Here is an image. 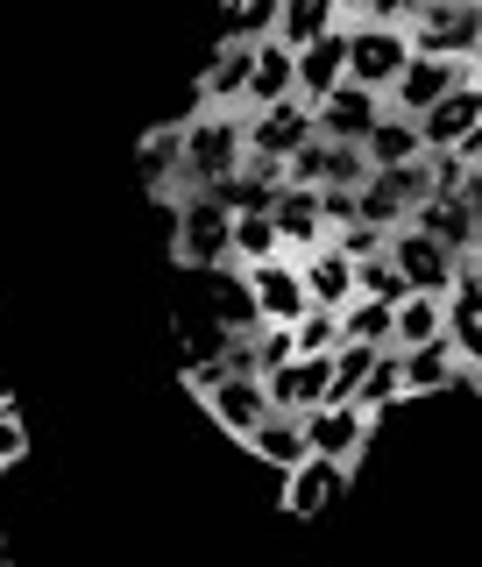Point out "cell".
Instances as JSON below:
<instances>
[{
  "instance_id": "obj_1",
  "label": "cell",
  "mask_w": 482,
  "mask_h": 567,
  "mask_svg": "<svg viewBox=\"0 0 482 567\" xmlns=\"http://www.w3.org/2000/svg\"><path fill=\"white\" fill-rule=\"evenodd\" d=\"M177 135H185V150H177V192H206L242 164V106H199L192 121H177Z\"/></svg>"
},
{
  "instance_id": "obj_8",
  "label": "cell",
  "mask_w": 482,
  "mask_h": 567,
  "mask_svg": "<svg viewBox=\"0 0 482 567\" xmlns=\"http://www.w3.org/2000/svg\"><path fill=\"white\" fill-rule=\"evenodd\" d=\"M469 79H482V58H404V71L383 85V106H398V114H425L448 85H469Z\"/></svg>"
},
{
  "instance_id": "obj_20",
  "label": "cell",
  "mask_w": 482,
  "mask_h": 567,
  "mask_svg": "<svg viewBox=\"0 0 482 567\" xmlns=\"http://www.w3.org/2000/svg\"><path fill=\"white\" fill-rule=\"evenodd\" d=\"M248 35H227L221 50L206 58V71H199V106H242V85H248Z\"/></svg>"
},
{
  "instance_id": "obj_29",
  "label": "cell",
  "mask_w": 482,
  "mask_h": 567,
  "mask_svg": "<svg viewBox=\"0 0 482 567\" xmlns=\"http://www.w3.org/2000/svg\"><path fill=\"white\" fill-rule=\"evenodd\" d=\"M291 348H298V354H334V348H341V312L306 306V312L291 319Z\"/></svg>"
},
{
  "instance_id": "obj_3",
  "label": "cell",
  "mask_w": 482,
  "mask_h": 567,
  "mask_svg": "<svg viewBox=\"0 0 482 567\" xmlns=\"http://www.w3.org/2000/svg\"><path fill=\"white\" fill-rule=\"evenodd\" d=\"M348 29V79L355 85H383L404 71V58H412V35H404V22H369V14H341Z\"/></svg>"
},
{
  "instance_id": "obj_9",
  "label": "cell",
  "mask_w": 482,
  "mask_h": 567,
  "mask_svg": "<svg viewBox=\"0 0 482 567\" xmlns=\"http://www.w3.org/2000/svg\"><path fill=\"white\" fill-rule=\"evenodd\" d=\"M404 220L425 227L448 256H482V192H461V199H433V192H425Z\"/></svg>"
},
{
  "instance_id": "obj_14",
  "label": "cell",
  "mask_w": 482,
  "mask_h": 567,
  "mask_svg": "<svg viewBox=\"0 0 482 567\" xmlns=\"http://www.w3.org/2000/svg\"><path fill=\"white\" fill-rule=\"evenodd\" d=\"M398 369H404V398H440V390H469L475 383V362H461L448 341L398 348Z\"/></svg>"
},
{
  "instance_id": "obj_27",
  "label": "cell",
  "mask_w": 482,
  "mask_h": 567,
  "mask_svg": "<svg viewBox=\"0 0 482 567\" xmlns=\"http://www.w3.org/2000/svg\"><path fill=\"white\" fill-rule=\"evenodd\" d=\"M277 227H270V213H235V220H227V262H263V256H277Z\"/></svg>"
},
{
  "instance_id": "obj_34",
  "label": "cell",
  "mask_w": 482,
  "mask_h": 567,
  "mask_svg": "<svg viewBox=\"0 0 482 567\" xmlns=\"http://www.w3.org/2000/svg\"><path fill=\"white\" fill-rule=\"evenodd\" d=\"M362 14H369V22H412L419 0H362Z\"/></svg>"
},
{
  "instance_id": "obj_5",
  "label": "cell",
  "mask_w": 482,
  "mask_h": 567,
  "mask_svg": "<svg viewBox=\"0 0 482 567\" xmlns=\"http://www.w3.org/2000/svg\"><path fill=\"white\" fill-rule=\"evenodd\" d=\"M242 298H248V319H277V327H291L298 312H306V277H298V262L284 256H263V262H242Z\"/></svg>"
},
{
  "instance_id": "obj_17",
  "label": "cell",
  "mask_w": 482,
  "mask_h": 567,
  "mask_svg": "<svg viewBox=\"0 0 482 567\" xmlns=\"http://www.w3.org/2000/svg\"><path fill=\"white\" fill-rule=\"evenodd\" d=\"M270 227H277L284 256H306V248H319V241L334 235L327 213H319V192H312V185H277V199H270Z\"/></svg>"
},
{
  "instance_id": "obj_31",
  "label": "cell",
  "mask_w": 482,
  "mask_h": 567,
  "mask_svg": "<svg viewBox=\"0 0 482 567\" xmlns=\"http://www.w3.org/2000/svg\"><path fill=\"white\" fill-rule=\"evenodd\" d=\"M369 185H383L390 199H398L404 213H412L425 199V150L419 156H404V164H383V171H369Z\"/></svg>"
},
{
  "instance_id": "obj_15",
  "label": "cell",
  "mask_w": 482,
  "mask_h": 567,
  "mask_svg": "<svg viewBox=\"0 0 482 567\" xmlns=\"http://www.w3.org/2000/svg\"><path fill=\"white\" fill-rule=\"evenodd\" d=\"M199 404H206V419L221 425L227 440H248V425H256L263 412H270V398H263V377H242V369L213 377V383L199 390Z\"/></svg>"
},
{
  "instance_id": "obj_10",
  "label": "cell",
  "mask_w": 482,
  "mask_h": 567,
  "mask_svg": "<svg viewBox=\"0 0 482 567\" xmlns=\"http://www.w3.org/2000/svg\"><path fill=\"white\" fill-rule=\"evenodd\" d=\"M277 475H284V511H291V518H319V511L348 489L355 468L334 461V454H298L291 468H277Z\"/></svg>"
},
{
  "instance_id": "obj_13",
  "label": "cell",
  "mask_w": 482,
  "mask_h": 567,
  "mask_svg": "<svg viewBox=\"0 0 482 567\" xmlns=\"http://www.w3.org/2000/svg\"><path fill=\"white\" fill-rule=\"evenodd\" d=\"M377 114H383V93H377V85L341 79L334 93H319V100H312V135H327V142H362Z\"/></svg>"
},
{
  "instance_id": "obj_18",
  "label": "cell",
  "mask_w": 482,
  "mask_h": 567,
  "mask_svg": "<svg viewBox=\"0 0 482 567\" xmlns=\"http://www.w3.org/2000/svg\"><path fill=\"white\" fill-rule=\"evenodd\" d=\"M263 398H270L277 412H312V404H327V354H291V362L263 369Z\"/></svg>"
},
{
  "instance_id": "obj_12",
  "label": "cell",
  "mask_w": 482,
  "mask_h": 567,
  "mask_svg": "<svg viewBox=\"0 0 482 567\" xmlns=\"http://www.w3.org/2000/svg\"><path fill=\"white\" fill-rule=\"evenodd\" d=\"M419 121V150H454V142H469V135H482V79H469V85H448L425 114H412Z\"/></svg>"
},
{
  "instance_id": "obj_28",
  "label": "cell",
  "mask_w": 482,
  "mask_h": 567,
  "mask_svg": "<svg viewBox=\"0 0 482 567\" xmlns=\"http://www.w3.org/2000/svg\"><path fill=\"white\" fill-rule=\"evenodd\" d=\"M341 341L390 348V306H383V298H362V291L348 298V306H341Z\"/></svg>"
},
{
  "instance_id": "obj_4",
  "label": "cell",
  "mask_w": 482,
  "mask_h": 567,
  "mask_svg": "<svg viewBox=\"0 0 482 567\" xmlns=\"http://www.w3.org/2000/svg\"><path fill=\"white\" fill-rule=\"evenodd\" d=\"M298 425H306V454H334V461H348V468H362L369 440H377V419L348 398H327V404H312V412H298Z\"/></svg>"
},
{
  "instance_id": "obj_16",
  "label": "cell",
  "mask_w": 482,
  "mask_h": 567,
  "mask_svg": "<svg viewBox=\"0 0 482 567\" xmlns=\"http://www.w3.org/2000/svg\"><path fill=\"white\" fill-rule=\"evenodd\" d=\"M341 79H348V29H341V22H334L327 35H312V43L291 50V93H298V100L334 93Z\"/></svg>"
},
{
  "instance_id": "obj_33",
  "label": "cell",
  "mask_w": 482,
  "mask_h": 567,
  "mask_svg": "<svg viewBox=\"0 0 482 567\" xmlns=\"http://www.w3.org/2000/svg\"><path fill=\"white\" fill-rule=\"evenodd\" d=\"M22 454H29V425H22V412H14V404H0V475H8Z\"/></svg>"
},
{
  "instance_id": "obj_30",
  "label": "cell",
  "mask_w": 482,
  "mask_h": 567,
  "mask_svg": "<svg viewBox=\"0 0 482 567\" xmlns=\"http://www.w3.org/2000/svg\"><path fill=\"white\" fill-rule=\"evenodd\" d=\"M355 291H362V298H383V306H398V298L412 291V284H404V270H398V262H390L383 248H377V256H362V262H355Z\"/></svg>"
},
{
  "instance_id": "obj_19",
  "label": "cell",
  "mask_w": 482,
  "mask_h": 567,
  "mask_svg": "<svg viewBox=\"0 0 482 567\" xmlns=\"http://www.w3.org/2000/svg\"><path fill=\"white\" fill-rule=\"evenodd\" d=\"M291 262H298V277H306V306L341 312L348 298H355V262L334 241H319V248H306V256H291Z\"/></svg>"
},
{
  "instance_id": "obj_22",
  "label": "cell",
  "mask_w": 482,
  "mask_h": 567,
  "mask_svg": "<svg viewBox=\"0 0 482 567\" xmlns=\"http://www.w3.org/2000/svg\"><path fill=\"white\" fill-rule=\"evenodd\" d=\"M242 447L256 454V461H270V468H291V461L306 454V425H298V412H277V404H270V412L248 425Z\"/></svg>"
},
{
  "instance_id": "obj_26",
  "label": "cell",
  "mask_w": 482,
  "mask_h": 567,
  "mask_svg": "<svg viewBox=\"0 0 482 567\" xmlns=\"http://www.w3.org/2000/svg\"><path fill=\"white\" fill-rule=\"evenodd\" d=\"M177 150H185L177 121H171V128H156V135H142V150H135V177H142L150 192H164V199L177 192Z\"/></svg>"
},
{
  "instance_id": "obj_25",
  "label": "cell",
  "mask_w": 482,
  "mask_h": 567,
  "mask_svg": "<svg viewBox=\"0 0 482 567\" xmlns=\"http://www.w3.org/2000/svg\"><path fill=\"white\" fill-rule=\"evenodd\" d=\"M334 22H341V0H277V43H312V35H327Z\"/></svg>"
},
{
  "instance_id": "obj_21",
  "label": "cell",
  "mask_w": 482,
  "mask_h": 567,
  "mask_svg": "<svg viewBox=\"0 0 482 567\" xmlns=\"http://www.w3.org/2000/svg\"><path fill=\"white\" fill-rule=\"evenodd\" d=\"M291 93V43H277V35H256V50H248V85H242V106H270Z\"/></svg>"
},
{
  "instance_id": "obj_2",
  "label": "cell",
  "mask_w": 482,
  "mask_h": 567,
  "mask_svg": "<svg viewBox=\"0 0 482 567\" xmlns=\"http://www.w3.org/2000/svg\"><path fill=\"white\" fill-rule=\"evenodd\" d=\"M404 35L419 58H482V0H419Z\"/></svg>"
},
{
  "instance_id": "obj_24",
  "label": "cell",
  "mask_w": 482,
  "mask_h": 567,
  "mask_svg": "<svg viewBox=\"0 0 482 567\" xmlns=\"http://www.w3.org/2000/svg\"><path fill=\"white\" fill-rule=\"evenodd\" d=\"M348 404H362L369 419L398 412V404H404V369H398V348H377V362L362 369V383H355V398H348Z\"/></svg>"
},
{
  "instance_id": "obj_32",
  "label": "cell",
  "mask_w": 482,
  "mask_h": 567,
  "mask_svg": "<svg viewBox=\"0 0 482 567\" xmlns=\"http://www.w3.org/2000/svg\"><path fill=\"white\" fill-rule=\"evenodd\" d=\"M277 29V0H235V8H227V35H248V43H256V35H270Z\"/></svg>"
},
{
  "instance_id": "obj_23",
  "label": "cell",
  "mask_w": 482,
  "mask_h": 567,
  "mask_svg": "<svg viewBox=\"0 0 482 567\" xmlns=\"http://www.w3.org/2000/svg\"><path fill=\"white\" fill-rule=\"evenodd\" d=\"M362 156H369V171L419 156V121H412V114H398V106H383V114L369 121V135H362Z\"/></svg>"
},
{
  "instance_id": "obj_6",
  "label": "cell",
  "mask_w": 482,
  "mask_h": 567,
  "mask_svg": "<svg viewBox=\"0 0 482 567\" xmlns=\"http://www.w3.org/2000/svg\"><path fill=\"white\" fill-rule=\"evenodd\" d=\"M306 135H312V100H298V93H284L270 106H242V156H270V164H284Z\"/></svg>"
},
{
  "instance_id": "obj_7",
  "label": "cell",
  "mask_w": 482,
  "mask_h": 567,
  "mask_svg": "<svg viewBox=\"0 0 482 567\" xmlns=\"http://www.w3.org/2000/svg\"><path fill=\"white\" fill-rule=\"evenodd\" d=\"M227 213L213 192H177V262L192 270H227Z\"/></svg>"
},
{
  "instance_id": "obj_11",
  "label": "cell",
  "mask_w": 482,
  "mask_h": 567,
  "mask_svg": "<svg viewBox=\"0 0 482 567\" xmlns=\"http://www.w3.org/2000/svg\"><path fill=\"white\" fill-rule=\"evenodd\" d=\"M383 256L404 270V284H412V291H448V284H454V256H448L433 235H425V227H412V220H398V227L383 235Z\"/></svg>"
}]
</instances>
